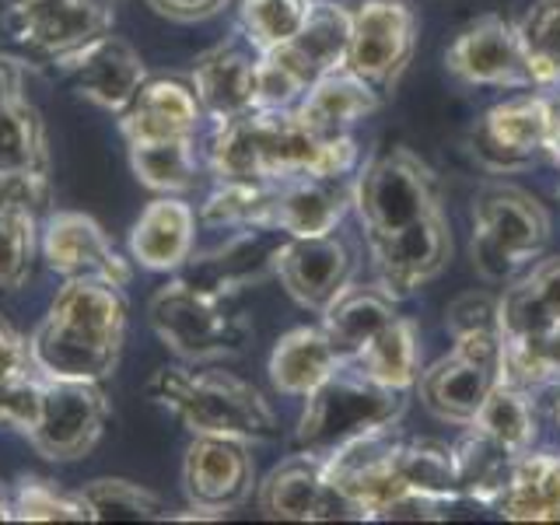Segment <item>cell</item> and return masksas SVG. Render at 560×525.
Listing matches in <instances>:
<instances>
[{"label": "cell", "mask_w": 560, "mask_h": 525, "mask_svg": "<svg viewBox=\"0 0 560 525\" xmlns=\"http://www.w3.org/2000/svg\"><path fill=\"white\" fill-rule=\"evenodd\" d=\"M354 165V137H315L294 109H253L218 122L210 137V168L221 183H284L294 175L347 179Z\"/></svg>", "instance_id": "6da1fadb"}, {"label": "cell", "mask_w": 560, "mask_h": 525, "mask_svg": "<svg viewBox=\"0 0 560 525\" xmlns=\"http://www.w3.org/2000/svg\"><path fill=\"white\" fill-rule=\"evenodd\" d=\"M127 337V298L109 280L78 277L57 291L32 332V364L43 378L102 382L116 372Z\"/></svg>", "instance_id": "7a4b0ae2"}, {"label": "cell", "mask_w": 560, "mask_h": 525, "mask_svg": "<svg viewBox=\"0 0 560 525\" xmlns=\"http://www.w3.org/2000/svg\"><path fill=\"white\" fill-rule=\"evenodd\" d=\"M148 396L179 417L192 434H228L249 445L273 442L280 434L277 413L256 385L221 368H158Z\"/></svg>", "instance_id": "3957f363"}, {"label": "cell", "mask_w": 560, "mask_h": 525, "mask_svg": "<svg viewBox=\"0 0 560 525\" xmlns=\"http://www.w3.org/2000/svg\"><path fill=\"white\" fill-rule=\"evenodd\" d=\"M305 413L298 420V452L329 459L332 452L358 442L378 428H393L407 410V389H393L361 375L354 364H340L319 389L305 396Z\"/></svg>", "instance_id": "277c9868"}, {"label": "cell", "mask_w": 560, "mask_h": 525, "mask_svg": "<svg viewBox=\"0 0 560 525\" xmlns=\"http://www.w3.org/2000/svg\"><path fill=\"white\" fill-rule=\"evenodd\" d=\"M148 315L158 340L183 361L235 358L253 340V323L235 305V294L207 291L186 277L158 288Z\"/></svg>", "instance_id": "5b68a950"}, {"label": "cell", "mask_w": 560, "mask_h": 525, "mask_svg": "<svg viewBox=\"0 0 560 525\" xmlns=\"http://www.w3.org/2000/svg\"><path fill=\"white\" fill-rule=\"evenodd\" d=\"M472 267L487 280H512L550 242V218L518 186L490 183L472 197Z\"/></svg>", "instance_id": "8992f818"}, {"label": "cell", "mask_w": 560, "mask_h": 525, "mask_svg": "<svg viewBox=\"0 0 560 525\" xmlns=\"http://www.w3.org/2000/svg\"><path fill=\"white\" fill-rule=\"evenodd\" d=\"M354 207L368 235H389L442 210L434 172L407 148L375 158L354 183Z\"/></svg>", "instance_id": "52a82bcc"}, {"label": "cell", "mask_w": 560, "mask_h": 525, "mask_svg": "<svg viewBox=\"0 0 560 525\" xmlns=\"http://www.w3.org/2000/svg\"><path fill=\"white\" fill-rule=\"evenodd\" d=\"M105 420H109V399L98 382L43 378L39 413L25 438L49 463H74L98 445Z\"/></svg>", "instance_id": "ba28073f"}, {"label": "cell", "mask_w": 560, "mask_h": 525, "mask_svg": "<svg viewBox=\"0 0 560 525\" xmlns=\"http://www.w3.org/2000/svg\"><path fill=\"white\" fill-rule=\"evenodd\" d=\"M417 46V18L402 0H358L350 8V57L354 70L372 88H393L407 70Z\"/></svg>", "instance_id": "9c48e42d"}, {"label": "cell", "mask_w": 560, "mask_h": 525, "mask_svg": "<svg viewBox=\"0 0 560 525\" xmlns=\"http://www.w3.org/2000/svg\"><path fill=\"white\" fill-rule=\"evenodd\" d=\"M0 22L28 52L57 60L113 32V0H8Z\"/></svg>", "instance_id": "30bf717a"}, {"label": "cell", "mask_w": 560, "mask_h": 525, "mask_svg": "<svg viewBox=\"0 0 560 525\" xmlns=\"http://www.w3.org/2000/svg\"><path fill=\"white\" fill-rule=\"evenodd\" d=\"M256 463L249 442L228 434H192L183 459V487L197 512L218 518L253 494Z\"/></svg>", "instance_id": "8fae6325"}, {"label": "cell", "mask_w": 560, "mask_h": 525, "mask_svg": "<svg viewBox=\"0 0 560 525\" xmlns=\"http://www.w3.org/2000/svg\"><path fill=\"white\" fill-rule=\"evenodd\" d=\"M368 245H372V267L378 277V288L393 302L413 298L452 259V235L442 210L399 228V232L368 235Z\"/></svg>", "instance_id": "7c38bea8"}, {"label": "cell", "mask_w": 560, "mask_h": 525, "mask_svg": "<svg viewBox=\"0 0 560 525\" xmlns=\"http://www.w3.org/2000/svg\"><path fill=\"white\" fill-rule=\"evenodd\" d=\"M550 133V98L515 95L487 109L472 127V158L490 172L529 168L539 154H547Z\"/></svg>", "instance_id": "4fadbf2b"}, {"label": "cell", "mask_w": 560, "mask_h": 525, "mask_svg": "<svg viewBox=\"0 0 560 525\" xmlns=\"http://www.w3.org/2000/svg\"><path fill=\"white\" fill-rule=\"evenodd\" d=\"M445 67L472 88H533L518 28L498 14L477 18L445 49Z\"/></svg>", "instance_id": "5bb4252c"}, {"label": "cell", "mask_w": 560, "mask_h": 525, "mask_svg": "<svg viewBox=\"0 0 560 525\" xmlns=\"http://www.w3.org/2000/svg\"><path fill=\"white\" fill-rule=\"evenodd\" d=\"M52 63H57L60 74L78 88V95H84L88 102H95L98 109H109V113H119L122 105L133 98L137 88L148 81L140 52L113 32L95 35V39L63 52V57H57Z\"/></svg>", "instance_id": "9a60e30c"}, {"label": "cell", "mask_w": 560, "mask_h": 525, "mask_svg": "<svg viewBox=\"0 0 560 525\" xmlns=\"http://www.w3.org/2000/svg\"><path fill=\"white\" fill-rule=\"evenodd\" d=\"M259 508L270 518L288 522H332L358 518L340 487L329 480L323 459L298 452L291 459L270 469V477L259 483Z\"/></svg>", "instance_id": "2e32d148"}, {"label": "cell", "mask_w": 560, "mask_h": 525, "mask_svg": "<svg viewBox=\"0 0 560 525\" xmlns=\"http://www.w3.org/2000/svg\"><path fill=\"white\" fill-rule=\"evenodd\" d=\"M273 273L284 280L288 294L305 308H326L354 273V256H350L347 242L329 235H288L280 242Z\"/></svg>", "instance_id": "e0dca14e"}, {"label": "cell", "mask_w": 560, "mask_h": 525, "mask_svg": "<svg viewBox=\"0 0 560 525\" xmlns=\"http://www.w3.org/2000/svg\"><path fill=\"white\" fill-rule=\"evenodd\" d=\"M43 253L52 273H60L63 280L78 277H95L109 280L116 288L130 284V262L116 253V245L109 235L102 232V224L78 210H60L46 221L43 232Z\"/></svg>", "instance_id": "ac0fdd59"}, {"label": "cell", "mask_w": 560, "mask_h": 525, "mask_svg": "<svg viewBox=\"0 0 560 525\" xmlns=\"http://www.w3.org/2000/svg\"><path fill=\"white\" fill-rule=\"evenodd\" d=\"M116 116L127 144H144V140L197 137L203 109L192 84L179 78H148Z\"/></svg>", "instance_id": "d6986e66"}, {"label": "cell", "mask_w": 560, "mask_h": 525, "mask_svg": "<svg viewBox=\"0 0 560 525\" xmlns=\"http://www.w3.org/2000/svg\"><path fill=\"white\" fill-rule=\"evenodd\" d=\"M277 57L305 88L319 78L343 70L350 57V11L332 0H312L305 25L298 28L291 43L267 49Z\"/></svg>", "instance_id": "ffe728a7"}, {"label": "cell", "mask_w": 560, "mask_h": 525, "mask_svg": "<svg viewBox=\"0 0 560 525\" xmlns=\"http://www.w3.org/2000/svg\"><path fill=\"white\" fill-rule=\"evenodd\" d=\"M350 203H354V186L343 179L294 175V179L277 183L267 224L284 235H329L337 232Z\"/></svg>", "instance_id": "44dd1931"}, {"label": "cell", "mask_w": 560, "mask_h": 525, "mask_svg": "<svg viewBox=\"0 0 560 525\" xmlns=\"http://www.w3.org/2000/svg\"><path fill=\"white\" fill-rule=\"evenodd\" d=\"M256 60L259 52H245L238 46H214L192 67V92L200 98L203 116L228 122L256 109Z\"/></svg>", "instance_id": "7402d4cb"}, {"label": "cell", "mask_w": 560, "mask_h": 525, "mask_svg": "<svg viewBox=\"0 0 560 525\" xmlns=\"http://www.w3.org/2000/svg\"><path fill=\"white\" fill-rule=\"evenodd\" d=\"M284 238L288 235L277 232V228H259V224L242 228L228 245L200 256L197 262H189L183 277L207 291L235 294L238 288L249 284V280H259L267 270H273L277 249Z\"/></svg>", "instance_id": "603a6c76"}, {"label": "cell", "mask_w": 560, "mask_h": 525, "mask_svg": "<svg viewBox=\"0 0 560 525\" xmlns=\"http://www.w3.org/2000/svg\"><path fill=\"white\" fill-rule=\"evenodd\" d=\"M378 109V88H372L354 70H332L305 88L298 98L294 116L305 122L315 137H343L354 130V122Z\"/></svg>", "instance_id": "cb8c5ba5"}, {"label": "cell", "mask_w": 560, "mask_h": 525, "mask_svg": "<svg viewBox=\"0 0 560 525\" xmlns=\"http://www.w3.org/2000/svg\"><path fill=\"white\" fill-rule=\"evenodd\" d=\"M498 382H501V375L494 368L455 354V350L448 358L434 361L428 372H420V378H417L424 407L434 417L452 420V424H472V417H477L487 393L494 389Z\"/></svg>", "instance_id": "d4e9b609"}, {"label": "cell", "mask_w": 560, "mask_h": 525, "mask_svg": "<svg viewBox=\"0 0 560 525\" xmlns=\"http://www.w3.org/2000/svg\"><path fill=\"white\" fill-rule=\"evenodd\" d=\"M197 214L179 197H158L144 207L130 232V253L148 270H179L192 253Z\"/></svg>", "instance_id": "484cf974"}, {"label": "cell", "mask_w": 560, "mask_h": 525, "mask_svg": "<svg viewBox=\"0 0 560 525\" xmlns=\"http://www.w3.org/2000/svg\"><path fill=\"white\" fill-rule=\"evenodd\" d=\"M396 319L393 298L382 288H343L323 308V332L329 337L340 361H354L378 332Z\"/></svg>", "instance_id": "4316f807"}, {"label": "cell", "mask_w": 560, "mask_h": 525, "mask_svg": "<svg viewBox=\"0 0 560 525\" xmlns=\"http://www.w3.org/2000/svg\"><path fill=\"white\" fill-rule=\"evenodd\" d=\"M343 361L332 350L323 326H298L288 329L273 343L270 354V382L284 396H308L337 372Z\"/></svg>", "instance_id": "83f0119b"}, {"label": "cell", "mask_w": 560, "mask_h": 525, "mask_svg": "<svg viewBox=\"0 0 560 525\" xmlns=\"http://www.w3.org/2000/svg\"><path fill=\"white\" fill-rule=\"evenodd\" d=\"M498 323L504 337L560 326V256L542 259L498 298Z\"/></svg>", "instance_id": "f1b7e54d"}, {"label": "cell", "mask_w": 560, "mask_h": 525, "mask_svg": "<svg viewBox=\"0 0 560 525\" xmlns=\"http://www.w3.org/2000/svg\"><path fill=\"white\" fill-rule=\"evenodd\" d=\"M494 508L512 522H560V455L522 452Z\"/></svg>", "instance_id": "f546056e"}, {"label": "cell", "mask_w": 560, "mask_h": 525, "mask_svg": "<svg viewBox=\"0 0 560 525\" xmlns=\"http://www.w3.org/2000/svg\"><path fill=\"white\" fill-rule=\"evenodd\" d=\"M452 455H455V472H459L463 498H472L480 504H498L522 452L508 448L504 442L490 438L477 424H466V434L452 445Z\"/></svg>", "instance_id": "4dcf8cb0"}, {"label": "cell", "mask_w": 560, "mask_h": 525, "mask_svg": "<svg viewBox=\"0 0 560 525\" xmlns=\"http://www.w3.org/2000/svg\"><path fill=\"white\" fill-rule=\"evenodd\" d=\"M347 364H354L361 375L375 378L382 385H393V389H410L420 378L417 326L410 319H402V315H396V319Z\"/></svg>", "instance_id": "1f68e13d"}, {"label": "cell", "mask_w": 560, "mask_h": 525, "mask_svg": "<svg viewBox=\"0 0 560 525\" xmlns=\"http://www.w3.org/2000/svg\"><path fill=\"white\" fill-rule=\"evenodd\" d=\"M130 165L140 183L154 192H165V197H179V192L197 186V144H192V137L130 144Z\"/></svg>", "instance_id": "d6a6232c"}, {"label": "cell", "mask_w": 560, "mask_h": 525, "mask_svg": "<svg viewBox=\"0 0 560 525\" xmlns=\"http://www.w3.org/2000/svg\"><path fill=\"white\" fill-rule=\"evenodd\" d=\"M396 472L410 490L424 498H434L442 504H452L463 498L459 472H455V455L448 445L431 442V438H413V442H399L396 448Z\"/></svg>", "instance_id": "836d02e7"}, {"label": "cell", "mask_w": 560, "mask_h": 525, "mask_svg": "<svg viewBox=\"0 0 560 525\" xmlns=\"http://www.w3.org/2000/svg\"><path fill=\"white\" fill-rule=\"evenodd\" d=\"M501 378L525 393H550L560 385V326L529 337H504Z\"/></svg>", "instance_id": "e575fe53"}, {"label": "cell", "mask_w": 560, "mask_h": 525, "mask_svg": "<svg viewBox=\"0 0 560 525\" xmlns=\"http://www.w3.org/2000/svg\"><path fill=\"white\" fill-rule=\"evenodd\" d=\"M472 424L487 431L490 438H498L508 448L515 452H529L536 442V402L533 393L518 389L512 382H498L494 389L487 393L483 407L472 417Z\"/></svg>", "instance_id": "d590c367"}, {"label": "cell", "mask_w": 560, "mask_h": 525, "mask_svg": "<svg viewBox=\"0 0 560 525\" xmlns=\"http://www.w3.org/2000/svg\"><path fill=\"white\" fill-rule=\"evenodd\" d=\"M46 130L32 105L18 95L0 102V172H46Z\"/></svg>", "instance_id": "8d00e7d4"}, {"label": "cell", "mask_w": 560, "mask_h": 525, "mask_svg": "<svg viewBox=\"0 0 560 525\" xmlns=\"http://www.w3.org/2000/svg\"><path fill=\"white\" fill-rule=\"evenodd\" d=\"M515 28L533 88H560V0H536Z\"/></svg>", "instance_id": "74e56055"}, {"label": "cell", "mask_w": 560, "mask_h": 525, "mask_svg": "<svg viewBox=\"0 0 560 525\" xmlns=\"http://www.w3.org/2000/svg\"><path fill=\"white\" fill-rule=\"evenodd\" d=\"M312 0H238L242 39L256 52H267L291 43L305 25Z\"/></svg>", "instance_id": "f35d334b"}, {"label": "cell", "mask_w": 560, "mask_h": 525, "mask_svg": "<svg viewBox=\"0 0 560 525\" xmlns=\"http://www.w3.org/2000/svg\"><path fill=\"white\" fill-rule=\"evenodd\" d=\"M277 183H221L200 207V221L210 228H270Z\"/></svg>", "instance_id": "ab89813d"}, {"label": "cell", "mask_w": 560, "mask_h": 525, "mask_svg": "<svg viewBox=\"0 0 560 525\" xmlns=\"http://www.w3.org/2000/svg\"><path fill=\"white\" fill-rule=\"evenodd\" d=\"M78 494L95 518H165V501L130 480H92Z\"/></svg>", "instance_id": "60d3db41"}, {"label": "cell", "mask_w": 560, "mask_h": 525, "mask_svg": "<svg viewBox=\"0 0 560 525\" xmlns=\"http://www.w3.org/2000/svg\"><path fill=\"white\" fill-rule=\"evenodd\" d=\"M14 522H92V512L81 494H63L49 480L25 477L11 494Z\"/></svg>", "instance_id": "b9f144b4"}, {"label": "cell", "mask_w": 560, "mask_h": 525, "mask_svg": "<svg viewBox=\"0 0 560 525\" xmlns=\"http://www.w3.org/2000/svg\"><path fill=\"white\" fill-rule=\"evenodd\" d=\"M35 259V214L25 207L0 210V291H18Z\"/></svg>", "instance_id": "7bdbcfd3"}, {"label": "cell", "mask_w": 560, "mask_h": 525, "mask_svg": "<svg viewBox=\"0 0 560 525\" xmlns=\"http://www.w3.org/2000/svg\"><path fill=\"white\" fill-rule=\"evenodd\" d=\"M39 396H43V375H28L18 382L0 385V424L28 431L35 413H39Z\"/></svg>", "instance_id": "ee69618b"}, {"label": "cell", "mask_w": 560, "mask_h": 525, "mask_svg": "<svg viewBox=\"0 0 560 525\" xmlns=\"http://www.w3.org/2000/svg\"><path fill=\"white\" fill-rule=\"evenodd\" d=\"M445 326L452 337H463V332H480V329H501L498 323V302L490 294L469 291L463 298H455L445 312Z\"/></svg>", "instance_id": "f6af8a7d"}, {"label": "cell", "mask_w": 560, "mask_h": 525, "mask_svg": "<svg viewBox=\"0 0 560 525\" xmlns=\"http://www.w3.org/2000/svg\"><path fill=\"white\" fill-rule=\"evenodd\" d=\"M49 203V179L46 172H0V210L25 207L32 214Z\"/></svg>", "instance_id": "bcb514c9"}, {"label": "cell", "mask_w": 560, "mask_h": 525, "mask_svg": "<svg viewBox=\"0 0 560 525\" xmlns=\"http://www.w3.org/2000/svg\"><path fill=\"white\" fill-rule=\"evenodd\" d=\"M28 375H39V372H35V364H32L28 340L11 323L0 319V385L28 378Z\"/></svg>", "instance_id": "7dc6e473"}, {"label": "cell", "mask_w": 560, "mask_h": 525, "mask_svg": "<svg viewBox=\"0 0 560 525\" xmlns=\"http://www.w3.org/2000/svg\"><path fill=\"white\" fill-rule=\"evenodd\" d=\"M148 4L172 22H203V18L218 14L228 0H148Z\"/></svg>", "instance_id": "c3c4849f"}, {"label": "cell", "mask_w": 560, "mask_h": 525, "mask_svg": "<svg viewBox=\"0 0 560 525\" xmlns=\"http://www.w3.org/2000/svg\"><path fill=\"white\" fill-rule=\"evenodd\" d=\"M22 81H25L22 63L11 57H0V102L22 95Z\"/></svg>", "instance_id": "681fc988"}, {"label": "cell", "mask_w": 560, "mask_h": 525, "mask_svg": "<svg viewBox=\"0 0 560 525\" xmlns=\"http://www.w3.org/2000/svg\"><path fill=\"white\" fill-rule=\"evenodd\" d=\"M547 154L560 168V98H550V133H547Z\"/></svg>", "instance_id": "f907efd6"}, {"label": "cell", "mask_w": 560, "mask_h": 525, "mask_svg": "<svg viewBox=\"0 0 560 525\" xmlns=\"http://www.w3.org/2000/svg\"><path fill=\"white\" fill-rule=\"evenodd\" d=\"M0 522H11V498L4 494V487H0Z\"/></svg>", "instance_id": "816d5d0a"}, {"label": "cell", "mask_w": 560, "mask_h": 525, "mask_svg": "<svg viewBox=\"0 0 560 525\" xmlns=\"http://www.w3.org/2000/svg\"><path fill=\"white\" fill-rule=\"evenodd\" d=\"M550 407H553V417L560 424V385H553V389H550Z\"/></svg>", "instance_id": "f5cc1de1"}, {"label": "cell", "mask_w": 560, "mask_h": 525, "mask_svg": "<svg viewBox=\"0 0 560 525\" xmlns=\"http://www.w3.org/2000/svg\"><path fill=\"white\" fill-rule=\"evenodd\" d=\"M113 4H116V0H113Z\"/></svg>", "instance_id": "db71d44e"}]
</instances>
